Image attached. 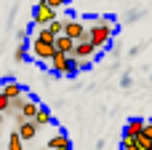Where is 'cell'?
<instances>
[{
  "label": "cell",
  "instance_id": "cell-8",
  "mask_svg": "<svg viewBox=\"0 0 152 150\" xmlns=\"http://www.w3.org/2000/svg\"><path fill=\"white\" fill-rule=\"evenodd\" d=\"M0 91H3L8 99H13V97L24 94V86H21V83H16V81H11V78H5V81L0 83Z\"/></svg>",
  "mask_w": 152,
  "mask_h": 150
},
{
  "label": "cell",
  "instance_id": "cell-22",
  "mask_svg": "<svg viewBox=\"0 0 152 150\" xmlns=\"http://www.w3.org/2000/svg\"><path fill=\"white\" fill-rule=\"evenodd\" d=\"M19 43H27V30H19Z\"/></svg>",
  "mask_w": 152,
  "mask_h": 150
},
{
  "label": "cell",
  "instance_id": "cell-1",
  "mask_svg": "<svg viewBox=\"0 0 152 150\" xmlns=\"http://www.w3.org/2000/svg\"><path fill=\"white\" fill-rule=\"evenodd\" d=\"M112 35H115V30H110V27H104V24H99V21L91 24V27H86V40H88L91 46H96L99 51L110 46Z\"/></svg>",
  "mask_w": 152,
  "mask_h": 150
},
{
  "label": "cell",
  "instance_id": "cell-7",
  "mask_svg": "<svg viewBox=\"0 0 152 150\" xmlns=\"http://www.w3.org/2000/svg\"><path fill=\"white\" fill-rule=\"evenodd\" d=\"M72 48H75V40H69L67 35H56V38H53V51L72 56Z\"/></svg>",
  "mask_w": 152,
  "mask_h": 150
},
{
  "label": "cell",
  "instance_id": "cell-15",
  "mask_svg": "<svg viewBox=\"0 0 152 150\" xmlns=\"http://www.w3.org/2000/svg\"><path fill=\"white\" fill-rule=\"evenodd\" d=\"M13 59H16V62H24V59H27V43H19V46H16Z\"/></svg>",
  "mask_w": 152,
  "mask_h": 150
},
{
  "label": "cell",
  "instance_id": "cell-24",
  "mask_svg": "<svg viewBox=\"0 0 152 150\" xmlns=\"http://www.w3.org/2000/svg\"><path fill=\"white\" fill-rule=\"evenodd\" d=\"M3 118H5V115H3V113H0V123H3Z\"/></svg>",
  "mask_w": 152,
  "mask_h": 150
},
{
  "label": "cell",
  "instance_id": "cell-14",
  "mask_svg": "<svg viewBox=\"0 0 152 150\" xmlns=\"http://www.w3.org/2000/svg\"><path fill=\"white\" fill-rule=\"evenodd\" d=\"M8 150H24V140H21L16 132L8 134Z\"/></svg>",
  "mask_w": 152,
  "mask_h": 150
},
{
  "label": "cell",
  "instance_id": "cell-2",
  "mask_svg": "<svg viewBox=\"0 0 152 150\" xmlns=\"http://www.w3.org/2000/svg\"><path fill=\"white\" fill-rule=\"evenodd\" d=\"M45 64H51V72H53V75H64V78L77 75V67L72 64V56H67V54L53 51V54H51V59H48Z\"/></svg>",
  "mask_w": 152,
  "mask_h": 150
},
{
  "label": "cell",
  "instance_id": "cell-11",
  "mask_svg": "<svg viewBox=\"0 0 152 150\" xmlns=\"http://www.w3.org/2000/svg\"><path fill=\"white\" fill-rule=\"evenodd\" d=\"M37 107H40V105H37V102H35V99H29V97H27V99H24V105H21V110H19V113H21V118H24V121H32V115H35V113H37Z\"/></svg>",
  "mask_w": 152,
  "mask_h": 150
},
{
  "label": "cell",
  "instance_id": "cell-12",
  "mask_svg": "<svg viewBox=\"0 0 152 150\" xmlns=\"http://www.w3.org/2000/svg\"><path fill=\"white\" fill-rule=\"evenodd\" d=\"M67 145H69L67 132H59V134H53V137L48 140V150H59V148H67Z\"/></svg>",
  "mask_w": 152,
  "mask_h": 150
},
{
  "label": "cell",
  "instance_id": "cell-4",
  "mask_svg": "<svg viewBox=\"0 0 152 150\" xmlns=\"http://www.w3.org/2000/svg\"><path fill=\"white\" fill-rule=\"evenodd\" d=\"M51 19H56V8H51L43 0H37L35 3V11H32V21L35 24H48Z\"/></svg>",
  "mask_w": 152,
  "mask_h": 150
},
{
  "label": "cell",
  "instance_id": "cell-6",
  "mask_svg": "<svg viewBox=\"0 0 152 150\" xmlns=\"http://www.w3.org/2000/svg\"><path fill=\"white\" fill-rule=\"evenodd\" d=\"M96 46H91L88 40H75V48H72V56H86V59H94L96 56Z\"/></svg>",
  "mask_w": 152,
  "mask_h": 150
},
{
  "label": "cell",
  "instance_id": "cell-17",
  "mask_svg": "<svg viewBox=\"0 0 152 150\" xmlns=\"http://www.w3.org/2000/svg\"><path fill=\"white\" fill-rule=\"evenodd\" d=\"M134 142H136V148H139V150H147V145H150L152 140H147L144 134H136V137H134Z\"/></svg>",
  "mask_w": 152,
  "mask_h": 150
},
{
  "label": "cell",
  "instance_id": "cell-3",
  "mask_svg": "<svg viewBox=\"0 0 152 150\" xmlns=\"http://www.w3.org/2000/svg\"><path fill=\"white\" fill-rule=\"evenodd\" d=\"M86 27H88V24H83L80 19H64L61 35H67L69 40H86Z\"/></svg>",
  "mask_w": 152,
  "mask_h": 150
},
{
  "label": "cell",
  "instance_id": "cell-10",
  "mask_svg": "<svg viewBox=\"0 0 152 150\" xmlns=\"http://www.w3.org/2000/svg\"><path fill=\"white\" fill-rule=\"evenodd\" d=\"M51 121H53V115H51V110H48V107H37V113L32 115V123H35L37 129H40V126H48Z\"/></svg>",
  "mask_w": 152,
  "mask_h": 150
},
{
  "label": "cell",
  "instance_id": "cell-5",
  "mask_svg": "<svg viewBox=\"0 0 152 150\" xmlns=\"http://www.w3.org/2000/svg\"><path fill=\"white\" fill-rule=\"evenodd\" d=\"M29 51H32V56H35L37 62H48V59H51V54H53V43L35 38V40H32V46H29Z\"/></svg>",
  "mask_w": 152,
  "mask_h": 150
},
{
  "label": "cell",
  "instance_id": "cell-25",
  "mask_svg": "<svg viewBox=\"0 0 152 150\" xmlns=\"http://www.w3.org/2000/svg\"><path fill=\"white\" fill-rule=\"evenodd\" d=\"M147 150H152V142H150V145H147Z\"/></svg>",
  "mask_w": 152,
  "mask_h": 150
},
{
  "label": "cell",
  "instance_id": "cell-9",
  "mask_svg": "<svg viewBox=\"0 0 152 150\" xmlns=\"http://www.w3.org/2000/svg\"><path fill=\"white\" fill-rule=\"evenodd\" d=\"M16 134H19L24 142H29V140H35V134H37V126H35L32 121H21V123L16 126Z\"/></svg>",
  "mask_w": 152,
  "mask_h": 150
},
{
  "label": "cell",
  "instance_id": "cell-19",
  "mask_svg": "<svg viewBox=\"0 0 152 150\" xmlns=\"http://www.w3.org/2000/svg\"><path fill=\"white\" fill-rule=\"evenodd\" d=\"M142 134H144L147 140H152V121H144V126H142Z\"/></svg>",
  "mask_w": 152,
  "mask_h": 150
},
{
  "label": "cell",
  "instance_id": "cell-13",
  "mask_svg": "<svg viewBox=\"0 0 152 150\" xmlns=\"http://www.w3.org/2000/svg\"><path fill=\"white\" fill-rule=\"evenodd\" d=\"M142 126H144V121L142 118H131L128 123H126V137H136V134H142Z\"/></svg>",
  "mask_w": 152,
  "mask_h": 150
},
{
  "label": "cell",
  "instance_id": "cell-20",
  "mask_svg": "<svg viewBox=\"0 0 152 150\" xmlns=\"http://www.w3.org/2000/svg\"><path fill=\"white\" fill-rule=\"evenodd\" d=\"M43 3H45V5H51V8H56V11H59L61 5H67V0H43Z\"/></svg>",
  "mask_w": 152,
  "mask_h": 150
},
{
  "label": "cell",
  "instance_id": "cell-21",
  "mask_svg": "<svg viewBox=\"0 0 152 150\" xmlns=\"http://www.w3.org/2000/svg\"><path fill=\"white\" fill-rule=\"evenodd\" d=\"M120 86H123V89H128V86H131V75H123V81H120Z\"/></svg>",
  "mask_w": 152,
  "mask_h": 150
},
{
  "label": "cell",
  "instance_id": "cell-18",
  "mask_svg": "<svg viewBox=\"0 0 152 150\" xmlns=\"http://www.w3.org/2000/svg\"><path fill=\"white\" fill-rule=\"evenodd\" d=\"M8 102H11V99H8V97H5V94L0 91V113H3V115L8 113Z\"/></svg>",
  "mask_w": 152,
  "mask_h": 150
},
{
  "label": "cell",
  "instance_id": "cell-23",
  "mask_svg": "<svg viewBox=\"0 0 152 150\" xmlns=\"http://www.w3.org/2000/svg\"><path fill=\"white\" fill-rule=\"evenodd\" d=\"M59 150H72V145H67V148H59Z\"/></svg>",
  "mask_w": 152,
  "mask_h": 150
},
{
  "label": "cell",
  "instance_id": "cell-26",
  "mask_svg": "<svg viewBox=\"0 0 152 150\" xmlns=\"http://www.w3.org/2000/svg\"><path fill=\"white\" fill-rule=\"evenodd\" d=\"M0 140H3V129H0Z\"/></svg>",
  "mask_w": 152,
  "mask_h": 150
},
{
  "label": "cell",
  "instance_id": "cell-16",
  "mask_svg": "<svg viewBox=\"0 0 152 150\" xmlns=\"http://www.w3.org/2000/svg\"><path fill=\"white\" fill-rule=\"evenodd\" d=\"M120 150H139V148H136L134 137H126V134H123V142H120Z\"/></svg>",
  "mask_w": 152,
  "mask_h": 150
}]
</instances>
